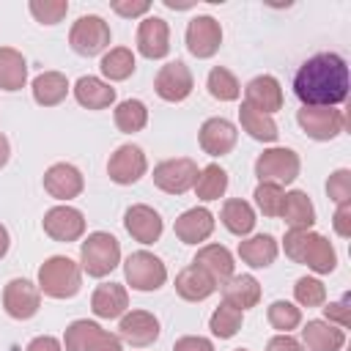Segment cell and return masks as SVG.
<instances>
[{
    "label": "cell",
    "instance_id": "1f68e13d",
    "mask_svg": "<svg viewBox=\"0 0 351 351\" xmlns=\"http://www.w3.org/2000/svg\"><path fill=\"white\" fill-rule=\"evenodd\" d=\"M219 219H222V225H225L233 236H247V233H252V228H255V211H252V206H250L247 200H239V197L225 200Z\"/></svg>",
    "mask_w": 351,
    "mask_h": 351
},
{
    "label": "cell",
    "instance_id": "d4e9b609",
    "mask_svg": "<svg viewBox=\"0 0 351 351\" xmlns=\"http://www.w3.org/2000/svg\"><path fill=\"white\" fill-rule=\"evenodd\" d=\"M280 217L285 219V225H288L291 230H310V228L315 225V208H313L310 197H307L302 189L285 192Z\"/></svg>",
    "mask_w": 351,
    "mask_h": 351
},
{
    "label": "cell",
    "instance_id": "db71d44e",
    "mask_svg": "<svg viewBox=\"0 0 351 351\" xmlns=\"http://www.w3.org/2000/svg\"><path fill=\"white\" fill-rule=\"evenodd\" d=\"M8 247H11V236H8L5 225H0V258L8 252Z\"/></svg>",
    "mask_w": 351,
    "mask_h": 351
},
{
    "label": "cell",
    "instance_id": "cb8c5ba5",
    "mask_svg": "<svg viewBox=\"0 0 351 351\" xmlns=\"http://www.w3.org/2000/svg\"><path fill=\"white\" fill-rule=\"evenodd\" d=\"M222 302L244 313L261 302V282L252 274H233L230 280L222 282Z\"/></svg>",
    "mask_w": 351,
    "mask_h": 351
},
{
    "label": "cell",
    "instance_id": "d6986e66",
    "mask_svg": "<svg viewBox=\"0 0 351 351\" xmlns=\"http://www.w3.org/2000/svg\"><path fill=\"white\" fill-rule=\"evenodd\" d=\"M244 104H250L252 110H258L263 115L277 112L282 107V88H280V82L271 74H261V77L250 80L247 88H244Z\"/></svg>",
    "mask_w": 351,
    "mask_h": 351
},
{
    "label": "cell",
    "instance_id": "d6a6232c",
    "mask_svg": "<svg viewBox=\"0 0 351 351\" xmlns=\"http://www.w3.org/2000/svg\"><path fill=\"white\" fill-rule=\"evenodd\" d=\"M239 121H241V129L252 137V140H261V143H274L277 140V123L271 115H263L258 110H252L250 104H241L239 107Z\"/></svg>",
    "mask_w": 351,
    "mask_h": 351
},
{
    "label": "cell",
    "instance_id": "83f0119b",
    "mask_svg": "<svg viewBox=\"0 0 351 351\" xmlns=\"http://www.w3.org/2000/svg\"><path fill=\"white\" fill-rule=\"evenodd\" d=\"M192 263H197L203 271H208L217 285H222L225 280L233 277V255L222 244H206V247H200Z\"/></svg>",
    "mask_w": 351,
    "mask_h": 351
},
{
    "label": "cell",
    "instance_id": "ba28073f",
    "mask_svg": "<svg viewBox=\"0 0 351 351\" xmlns=\"http://www.w3.org/2000/svg\"><path fill=\"white\" fill-rule=\"evenodd\" d=\"M197 165L189 156H178V159H165L154 167V184L167 192V195H184L186 189L195 186L197 181Z\"/></svg>",
    "mask_w": 351,
    "mask_h": 351
},
{
    "label": "cell",
    "instance_id": "30bf717a",
    "mask_svg": "<svg viewBox=\"0 0 351 351\" xmlns=\"http://www.w3.org/2000/svg\"><path fill=\"white\" fill-rule=\"evenodd\" d=\"M3 307L16 321L33 318L38 313V307H41V291H38V285H33L25 277L8 280L5 288H3Z\"/></svg>",
    "mask_w": 351,
    "mask_h": 351
},
{
    "label": "cell",
    "instance_id": "44dd1931",
    "mask_svg": "<svg viewBox=\"0 0 351 351\" xmlns=\"http://www.w3.org/2000/svg\"><path fill=\"white\" fill-rule=\"evenodd\" d=\"M176 236L184 241V244H200L206 241L211 233H214V214L203 206H195V208H186L176 225H173Z\"/></svg>",
    "mask_w": 351,
    "mask_h": 351
},
{
    "label": "cell",
    "instance_id": "603a6c76",
    "mask_svg": "<svg viewBox=\"0 0 351 351\" xmlns=\"http://www.w3.org/2000/svg\"><path fill=\"white\" fill-rule=\"evenodd\" d=\"M343 343H346V329H340L329 321L313 318L302 329V346L307 351H340Z\"/></svg>",
    "mask_w": 351,
    "mask_h": 351
},
{
    "label": "cell",
    "instance_id": "52a82bcc",
    "mask_svg": "<svg viewBox=\"0 0 351 351\" xmlns=\"http://www.w3.org/2000/svg\"><path fill=\"white\" fill-rule=\"evenodd\" d=\"M123 277L126 282L134 288V291H156L165 285L167 280V269L165 263L154 255V252H145V250H137L126 258L123 263Z\"/></svg>",
    "mask_w": 351,
    "mask_h": 351
},
{
    "label": "cell",
    "instance_id": "4fadbf2b",
    "mask_svg": "<svg viewBox=\"0 0 351 351\" xmlns=\"http://www.w3.org/2000/svg\"><path fill=\"white\" fill-rule=\"evenodd\" d=\"M44 233L55 241H77L85 233V217L74 206H52L44 214Z\"/></svg>",
    "mask_w": 351,
    "mask_h": 351
},
{
    "label": "cell",
    "instance_id": "74e56055",
    "mask_svg": "<svg viewBox=\"0 0 351 351\" xmlns=\"http://www.w3.org/2000/svg\"><path fill=\"white\" fill-rule=\"evenodd\" d=\"M99 332H101V326L96 321H88V318L71 321L66 335H63V346H66V351H90Z\"/></svg>",
    "mask_w": 351,
    "mask_h": 351
},
{
    "label": "cell",
    "instance_id": "7402d4cb",
    "mask_svg": "<svg viewBox=\"0 0 351 351\" xmlns=\"http://www.w3.org/2000/svg\"><path fill=\"white\" fill-rule=\"evenodd\" d=\"M219 285L214 282V277L208 271H203L197 263H189L186 269H181L176 274V293L186 302H203L208 299Z\"/></svg>",
    "mask_w": 351,
    "mask_h": 351
},
{
    "label": "cell",
    "instance_id": "8fae6325",
    "mask_svg": "<svg viewBox=\"0 0 351 351\" xmlns=\"http://www.w3.org/2000/svg\"><path fill=\"white\" fill-rule=\"evenodd\" d=\"M145 167H148V162H145L143 148L126 143V145H118L115 154L110 156L107 176H110V181H115L121 186H129V184H134L145 176Z\"/></svg>",
    "mask_w": 351,
    "mask_h": 351
},
{
    "label": "cell",
    "instance_id": "277c9868",
    "mask_svg": "<svg viewBox=\"0 0 351 351\" xmlns=\"http://www.w3.org/2000/svg\"><path fill=\"white\" fill-rule=\"evenodd\" d=\"M121 263V244L112 233L96 230L88 233V239L80 247V269L88 271V277H104Z\"/></svg>",
    "mask_w": 351,
    "mask_h": 351
},
{
    "label": "cell",
    "instance_id": "7dc6e473",
    "mask_svg": "<svg viewBox=\"0 0 351 351\" xmlns=\"http://www.w3.org/2000/svg\"><path fill=\"white\" fill-rule=\"evenodd\" d=\"M332 228H335V233L343 236V239L351 236V200L337 206V211H335V217H332Z\"/></svg>",
    "mask_w": 351,
    "mask_h": 351
},
{
    "label": "cell",
    "instance_id": "d590c367",
    "mask_svg": "<svg viewBox=\"0 0 351 351\" xmlns=\"http://www.w3.org/2000/svg\"><path fill=\"white\" fill-rule=\"evenodd\" d=\"M112 118H115V126H118L121 132L134 134V132L145 129V123H148V110H145V104H143L140 99H126V101H121V104L115 107Z\"/></svg>",
    "mask_w": 351,
    "mask_h": 351
},
{
    "label": "cell",
    "instance_id": "836d02e7",
    "mask_svg": "<svg viewBox=\"0 0 351 351\" xmlns=\"http://www.w3.org/2000/svg\"><path fill=\"white\" fill-rule=\"evenodd\" d=\"M228 189V173L219 167V165H206L200 173H197V181H195V195L200 200H219Z\"/></svg>",
    "mask_w": 351,
    "mask_h": 351
},
{
    "label": "cell",
    "instance_id": "f546056e",
    "mask_svg": "<svg viewBox=\"0 0 351 351\" xmlns=\"http://www.w3.org/2000/svg\"><path fill=\"white\" fill-rule=\"evenodd\" d=\"M27 82V60L14 47H0V88L14 93Z\"/></svg>",
    "mask_w": 351,
    "mask_h": 351
},
{
    "label": "cell",
    "instance_id": "7bdbcfd3",
    "mask_svg": "<svg viewBox=\"0 0 351 351\" xmlns=\"http://www.w3.org/2000/svg\"><path fill=\"white\" fill-rule=\"evenodd\" d=\"M282 197H285V192L277 184H258L255 186V203H258L263 217H280Z\"/></svg>",
    "mask_w": 351,
    "mask_h": 351
},
{
    "label": "cell",
    "instance_id": "5b68a950",
    "mask_svg": "<svg viewBox=\"0 0 351 351\" xmlns=\"http://www.w3.org/2000/svg\"><path fill=\"white\" fill-rule=\"evenodd\" d=\"M299 154L291 148H266L258 159H255V176L261 184H291L299 176Z\"/></svg>",
    "mask_w": 351,
    "mask_h": 351
},
{
    "label": "cell",
    "instance_id": "7c38bea8",
    "mask_svg": "<svg viewBox=\"0 0 351 351\" xmlns=\"http://www.w3.org/2000/svg\"><path fill=\"white\" fill-rule=\"evenodd\" d=\"M192 71L186 69L184 60H170L156 71L154 90L165 101H184L192 93Z\"/></svg>",
    "mask_w": 351,
    "mask_h": 351
},
{
    "label": "cell",
    "instance_id": "bcb514c9",
    "mask_svg": "<svg viewBox=\"0 0 351 351\" xmlns=\"http://www.w3.org/2000/svg\"><path fill=\"white\" fill-rule=\"evenodd\" d=\"M173 351H214V343L200 335H184L173 343Z\"/></svg>",
    "mask_w": 351,
    "mask_h": 351
},
{
    "label": "cell",
    "instance_id": "60d3db41",
    "mask_svg": "<svg viewBox=\"0 0 351 351\" xmlns=\"http://www.w3.org/2000/svg\"><path fill=\"white\" fill-rule=\"evenodd\" d=\"M293 296L302 307H321L326 302V288L318 277H299L293 285Z\"/></svg>",
    "mask_w": 351,
    "mask_h": 351
},
{
    "label": "cell",
    "instance_id": "e0dca14e",
    "mask_svg": "<svg viewBox=\"0 0 351 351\" xmlns=\"http://www.w3.org/2000/svg\"><path fill=\"white\" fill-rule=\"evenodd\" d=\"M197 140H200V148L208 156H225V154L233 151V145L239 140V132L228 118H208V121H203Z\"/></svg>",
    "mask_w": 351,
    "mask_h": 351
},
{
    "label": "cell",
    "instance_id": "ee69618b",
    "mask_svg": "<svg viewBox=\"0 0 351 351\" xmlns=\"http://www.w3.org/2000/svg\"><path fill=\"white\" fill-rule=\"evenodd\" d=\"M326 192H329V200H335L337 206L348 203L351 200V170H346V167L335 170L326 181Z\"/></svg>",
    "mask_w": 351,
    "mask_h": 351
},
{
    "label": "cell",
    "instance_id": "816d5d0a",
    "mask_svg": "<svg viewBox=\"0 0 351 351\" xmlns=\"http://www.w3.org/2000/svg\"><path fill=\"white\" fill-rule=\"evenodd\" d=\"M90 351H121V337H115V335H110V332L101 329L99 337L93 340Z\"/></svg>",
    "mask_w": 351,
    "mask_h": 351
},
{
    "label": "cell",
    "instance_id": "5bb4252c",
    "mask_svg": "<svg viewBox=\"0 0 351 351\" xmlns=\"http://www.w3.org/2000/svg\"><path fill=\"white\" fill-rule=\"evenodd\" d=\"M222 44V27L214 16H192L186 25V49L195 58H211Z\"/></svg>",
    "mask_w": 351,
    "mask_h": 351
},
{
    "label": "cell",
    "instance_id": "f35d334b",
    "mask_svg": "<svg viewBox=\"0 0 351 351\" xmlns=\"http://www.w3.org/2000/svg\"><path fill=\"white\" fill-rule=\"evenodd\" d=\"M206 88H208V93H211L217 101H233V99H239V93H241L239 80H236L225 66H214V69L208 71Z\"/></svg>",
    "mask_w": 351,
    "mask_h": 351
},
{
    "label": "cell",
    "instance_id": "b9f144b4",
    "mask_svg": "<svg viewBox=\"0 0 351 351\" xmlns=\"http://www.w3.org/2000/svg\"><path fill=\"white\" fill-rule=\"evenodd\" d=\"M27 8L36 16V22H41V25H58L69 14L66 0H30Z\"/></svg>",
    "mask_w": 351,
    "mask_h": 351
},
{
    "label": "cell",
    "instance_id": "f6af8a7d",
    "mask_svg": "<svg viewBox=\"0 0 351 351\" xmlns=\"http://www.w3.org/2000/svg\"><path fill=\"white\" fill-rule=\"evenodd\" d=\"M324 318H326L329 324H337L340 329H348V324H351V315H348V296H343L340 302H329V304L324 307Z\"/></svg>",
    "mask_w": 351,
    "mask_h": 351
},
{
    "label": "cell",
    "instance_id": "6da1fadb",
    "mask_svg": "<svg viewBox=\"0 0 351 351\" xmlns=\"http://www.w3.org/2000/svg\"><path fill=\"white\" fill-rule=\"evenodd\" d=\"M348 63L337 52H318L304 60L293 77V93L302 107H337L348 99Z\"/></svg>",
    "mask_w": 351,
    "mask_h": 351
},
{
    "label": "cell",
    "instance_id": "11a10c76",
    "mask_svg": "<svg viewBox=\"0 0 351 351\" xmlns=\"http://www.w3.org/2000/svg\"><path fill=\"white\" fill-rule=\"evenodd\" d=\"M233 351H247V348H233Z\"/></svg>",
    "mask_w": 351,
    "mask_h": 351
},
{
    "label": "cell",
    "instance_id": "e575fe53",
    "mask_svg": "<svg viewBox=\"0 0 351 351\" xmlns=\"http://www.w3.org/2000/svg\"><path fill=\"white\" fill-rule=\"evenodd\" d=\"M241 321H244V313H241L239 307L222 302V304L211 313V318H208V329H211L214 337H219V340H230V337L241 329Z\"/></svg>",
    "mask_w": 351,
    "mask_h": 351
},
{
    "label": "cell",
    "instance_id": "484cf974",
    "mask_svg": "<svg viewBox=\"0 0 351 351\" xmlns=\"http://www.w3.org/2000/svg\"><path fill=\"white\" fill-rule=\"evenodd\" d=\"M277 252H280V244H277V239L269 236V233H258V236H250V239L239 241V258H241L247 266H252V269H266V266H271L274 258H277Z\"/></svg>",
    "mask_w": 351,
    "mask_h": 351
},
{
    "label": "cell",
    "instance_id": "ac0fdd59",
    "mask_svg": "<svg viewBox=\"0 0 351 351\" xmlns=\"http://www.w3.org/2000/svg\"><path fill=\"white\" fill-rule=\"evenodd\" d=\"M137 49L148 60H159L170 49V30L162 16H145L137 27Z\"/></svg>",
    "mask_w": 351,
    "mask_h": 351
},
{
    "label": "cell",
    "instance_id": "f5cc1de1",
    "mask_svg": "<svg viewBox=\"0 0 351 351\" xmlns=\"http://www.w3.org/2000/svg\"><path fill=\"white\" fill-rule=\"evenodd\" d=\"M8 156H11V145H8V137L0 132V167L8 162Z\"/></svg>",
    "mask_w": 351,
    "mask_h": 351
},
{
    "label": "cell",
    "instance_id": "681fc988",
    "mask_svg": "<svg viewBox=\"0 0 351 351\" xmlns=\"http://www.w3.org/2000/svg\"><path fill=\"white\" fill-rule=\"evenodd\" d=\"M266 351H304V346L291 335H274L266 343Z\"/></svg>",
    "mask_w": 351,
    "mask_h": 351
},
{
    "label": "cell",
    "instance_id": "f1b7e54d",
    "mask_svg": "<svg viewBox=\"0 0 351 351\" xmlns=\"http://www.w3.org/2000/svg\"><path fill=\"white\" fill-rule=\"evenodd\" d=\"M74 99L88 110H104L115 101V88L101 77H80L74 85Z\"/></svg>",
    "mask_w": 351,
    "mask_h": 351
},
{
    "label": "cell",
    "instance_id": "7a4b0ae2",
    "mask_svg": "<svg viewBox=\"0 0 351 351\" xmlns=\"http://www.w3.org/2000/svg\"><path fill=\"white\" fill-rule=\"evenodd\" d=\"M282 247L293 263H304L315 274H329L337 266L335 247L329 244L326 236H321L315 230H288Z\"/></svg>",
    "mask_w": 351,
    "mask_h": 351
},
{
    "label": "cell",
    "instance_id": "f907efd6",
    "mask_svg": "<svg viewBox=\"0 0 351 351\" xmlns=\"http://www.w3.org/2000/svg\"><path fill=\"white\" fill-rule=\"evenodd\" d=\"M25 351H63V346H60V340L52 337V335H38V337H33V340L27 343Z\"/></svg>",
    "mask_w": 351,
    "mask_h": 351
},
{
    "label": "cell",
    "instance_id": "ab89813d",
    "mask_svg": "<svg viewBox=\"0 0 351 351\" xmlns=\"http://www.w3.org/2000/svg\"><path fill=\"white\" fill-rule=\"evenodd\" d=\"M266 318H269V324H271L280 335H288L291 329H296V326L302 324V310H299L293 302L277 299V302H271V304H269Z\"/></svg>",
    "mask_w": 351,
    "mask_h": 351
},
{
    "label": "cell",
    "instance_id": "3957f363",
    "mask_svg": "<svg viewBox=\"0 0 351 351\" xmlns=\"http://www.w3.org/2000/svg\"><path fill=\"white\" fill-rule=\"evenodd\" d=\"M82 288V269L66 255H52L38 269V291L52 299H71Z\"/></svg>",
    "mask_w": 351,
    "mask_h": 351
},
{
    "label": "cell",
    "instance_id": "4316f807",
    "mask_svg": "<svg viewBox=\"0 0 351 351\" xmlns=\"http://www.w3.org/2000/svg\"><path fill=\"white\" fill-rule=\"evenodd\" d=\"M126 307H129V293L118 282H104L90 296V310L99 318H121L126 313Z\"/></svg>",
    "mask_w": 351,
    "mask_h": 351
},
{
    "label": "cell",
    "instance_id": "9a60e30c",
    "mask_svg": "<svg viewBox=\"0 0 351 351\" xmlns=\"http://www.w3.org/2000/svg\"><path fill=\"white\" fill-rule=\"evenodd\" d=\"M118 337L129 346H151L156 337H159V318L148 310H132V313H123L121 315V324H118Z\"/></svg>",
    "mask_w": 351,
    "mask_h": 351
},
{
    "label": "cell",
    "instance_id": "9c48e42d",
    "mask_svg": "<svg viewBox=\"0 0 351 351\" xmlns=\"http://www.w3.org/2000/svg\"><path fill=\"white\" fill-rule=\"evenodd\" d=\"M296 121L313 140H335L346 126V115L337 107H302L296 112Z\"/></svg>",
    "mask_w": 351,
    "mask_h": 351
},
{
    "label": "cell",
    "instance_id": "2e32d148",
    "mask_svg": "<svg viewBox=\"0 0 351 351\" xmlns=\"http://www.w3.org/2000/svg\"><path fill=\"white\" fill-rule=\"evenodd\" d=\"M123 228H126V233H129L134 241H140V244H154V241H159V236H162V230H165L162 217H159L151 206H145V203H137V206L126 208V214H123Z\"/></svg>",
    "mask_w": 351,
    "mask_h": 351
},
{
    "label": "cell",
    "instance_id": "4dcf8cb0",
    "mask_svg": "<svg viewBox=\"0 0 351 351\" xmlns=\"http://www.w3.org/2000/svg\"><path fill=\"white\" fill-rule=\"evenodd\" d=\"M66 93H69V80L60 71H44V74H38L33 80V99L41 107L60 104L66 99Z\"/></svg>",
    "mask_w": 351,
    "mask_h": 351
},
{
    "label": "cell",
    "instance_id": "c3c4849f",
    "mask_svg": "<svg viewBox=\"0 0 351 351\" xmlns=\"http://www.w3.org/2000/svg\"><path fill=\"white\" fill-rule=\"evenodd\" d=\"M148 8H151L148 0H112V11L121 16H140L148 14Z\"/></svg>",
    "mask_w": 351,
    "mask_h": 351
},
{
    "label": "cell",
    "instance_id": "8d00e7d4",
    "mask_svg": "<svg viewBox=\"0 0 351 351\" xmlns=\"http://www.w3.org/2000/svg\"><path fill=\"white\" fill-rule=\"evenodd\" d=\"M99 69H101V74L110 82H121V80H126V77L134 74V55L126 47H115V49H110L101 58V66Z\"/></svg>",
    "mask_w": 351,
    "mask_h": 351
},
{
    "label": "cell",
    "instance_id": "ffe728a7",
    "mask_svg": "<svg viewBox=\"0 0 351 351\" xmlns=\"http://www.w3.org/2000/svg\"><path fill=\"white\" fill-rule=\"evenodd\" d=\"M85 186V178L82 173L69 165V162H55L47 173H44V189L55 197V200H71L82 192Z\"/></svg>",
    "mask_w": 351,
    "mask_h": 351
},
{
    "label": "cell",
    "instance_id": "8992f818",
    "mask_svg": "<svg viewBox=\"0 0 351 351\" xmlns=\"http://www.w3.org/2000/svg\"><path fill=\"white\" fill-rule=\"evenodd\" d=\"M69 44L77 55L93 58V55H99L110 47V25L96 14H85L71 25Z\"/></svg>",
    "mask_w": 351,
    "mask_h": 351
}]
</instances>
